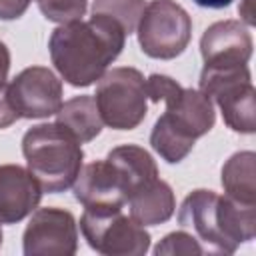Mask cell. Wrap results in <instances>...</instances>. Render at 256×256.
Listing matches in <instances>:
<instances>
[{
    "instance_id": "d4e9b609",
    "label": "cell",
    "mask_w": 256,
    "mask_h": 256,
    "mask_svg": "<svg viewBox=\"0 0 256 256\" xmlns=\"http://www.w3.org/2000/svg\"><path fill=\"white\" fill-rule=\"evenodd\" d=\"M250 4H252V0H242V6H240V14H242L244 22L252 26V24H254V10L250 8Z\"/></svg>"
},
{
    "instance_id": "30bf717a",
    "label": "cell",
    "mask_w": 256,
    "mask_h": 256,
    "mask_svg": "<svg viewBox=\"0 0 256 256\" xmlns=\"http://www.w3.org/2000/svg\"><path fill=\"white\" fill-rule=\"evenodd\" d=\"M8 94L20 118H48L62 106V82L46 66L24 68L8 82Z\"/></svg>"
},
{
    "instance_id": "7a4b0ae2",
    "label": "cell",
    "mask_w": 256,
    "mask_h": 256,
    "mask_svg": "<svg viewBox=\"0 0 256 256\" xmlns=\"http://www.w3.org/2000/svg\"><path fill=\"white\" fill-rule=\"evenodd\" d=\"M178 222L192 230L204 252L232 254L256 234V204H242L212 190H192L178 210Z\"/></svg>"
},
{
    "instance_id": "e0dca14e",
    "label": "cell",
    "mask_w": 256,
    "mask_h": 256,
    "mask_svg": "<svg viewBox=\"0 0 256 256\" xmlns=\"http://www.w3.org/2000/svg\"><path fill=\"white\" fill-rule=\"evenodd\" d=\"M222 186L226 196L242 204H256V154L242 150L232 154L222 166Z\"/></svg>"
},
{
    "instance_id": "6da1fadb",
    "label": "cell",
    "mask_w": 256,
    "mask_h": 256,
    "mask_svg": "<svg viewBox=\"0 0 256 256\" xmlns=\"http://www.w3.org/2000/svg\"><path fill=\"white\" fill-rule=\"evenodd\" d=\"M126 42L122 26L102 14L90 20L60 24L48 42L52 64L58 74L76 88L96 82L120 56Z\"/></svg>"
},
{
    "instance_id": "8fae6325",
    "label": "cell",
    "mask_w": 256,
    "mask_h": 256,
    "mask_svg": "<svg viewBox=\"0 0 256 256\" xmlns=\"http://www.w3.org/2000/svg\"><path fill=\"white\" fill-rule=\"evenodd\" d=\"M200 54L208 68L248 64L252 56V36L240 20L214 22L200 38Z\"/></svg>"
},
{
    "instance_id": "5b68a950",
    "label": "cell",
    "mask_w": 256,
    "mask_h": 256,
    "mask_svg": "<svg viewBox=\"0 0 256 256\" xmlns=\"http://www.w3.org/2000/svg\"><path fill=\"white\" fill-rule=\"evenodd\" d=\"M146 94L152 102H164L166 112L160 120L188 140H196L212 130L216 114L212 100L200 90L184 88L164 74H150L146 78Z\"/></svg>"
},
{
    "instance_id": "5bb4252c",
    "label": "cell",
    "mask_w": 256,
    "mask_h": 256,
    "mask_svg": "<svg viewBox=\"0 0 256 256\" xmlns=\"http://www.w3.org/2000/svg\"><path fill=\"white\" fill-rule=\"evenodd\" d=\"M126 202L130 206V216L140 226L162 224L174 214V208H176V200L170 184L160 178L132 192Z\"/></svg>"
},
{
    "instance_id": "ac0fdd59",
    "label": "cell",
    "mask_w": 256,
    "mask_h": 256,
    "mask_svg": "<svg viewBox=\"0 0 256 256\" xmlns=\"http://www.w3.org/2000/svg\"><path fill=\"white\" fill-rule=\"evenodd\" d=\"M144 8H146L144 0H94L92 14H102L116 20L128 36L136 30Z\"/></svg>"
},
{
    "instance_id": "7c38bea8",
    "label": "cell",
    "mask_w": 256,
    "mask_h": 256,
    "mask_svg": "<svg viewBox=\"0 0 256 256\" xmlns=\"http://www.w3.org/2000/svg\"><path fill=\"white\" fill-rule=\"evenodd\" d=\"M74 198L84 208H122L126 190L120 174L108 160H96L80 168L74 180Z\"/></svg>"
},
{
    "instance_id": "9c48e42d",
    "label": "cell",
    "mask_w": 256,
    "mask_h": 256,
    "mask_svg": "<svg viewBox=\"0 0 256 256\" xmlns=\"http://www.w3.org/2000/svg\"><path fill=\"white\" fill-rule=\"evenodd\" d=\"M26 256H72L78 250V224L64 208H38L22 236Z\"/></svg>"
},
{
    "instance_id": "484cf974",
    "label": "cell",
    "mask_w": 256,
    "mask_h": 256,
    "mask_svg": "<svg viewBox=\"0 0 256 256\" xmlns=\"http://www.w3.org/2000/svg\"><path fill=\"white\" fill-rule=\"evenodd\" d=\"M0 246H2V228H0Z\"/></svg>"
},
{
    "instance_id": "2e32d148",
    "label": "cell",
    "mask_w": 256,
    "mask_h": 256,
    "mask_svg": "<svg viewBox=\"0 0 256 256\" xmlns=\"http://www.w3.org/2000/svg\"><path fill=\"white\" fill-rule=\"evenodd\" d=\"M56 122L64 126L80 144L94 140L102 132V118L94 96H74L60 106L56 112Z\"/></svg>"
},
{
    "instance_id": "603a6c76",
    "label": "cell",
    "mask_w": 256,
    "mask_h": 256,
    "mask_svg": "<svg viewBox=\"0 0 256 256\" xmlns=\"http://www.w3.org/2000/svg\"><path fill=\"white\" fill-rule=\"evenodd\" d=\"M8 70H10V50L6 48L4 42H0V84L6 82Z\"/></svg>"
},
{
    "instance_id": "8992f818",
    "label": "cell",
    "mask_w": 256,
    "mask_h": 256,
    "mask_svg": "<svg viewBox=\"0 0 256 256\" xmlns=\"http://www.w3.org/2000/svg\"><path fill=\"white\" fill-rule=\"evenodd\" d=\"M200 92L220 106L222 118L228 128L240 134L256 130V108L250 70L246 64L230 68H208L200 74Z\"/></svg>"
},
{
    "instance_id": "d6986e66",
    "label": "cell",
    "mask_w": 256,
    "mask_h": 256,
    "mask_svg": "<svg viewBox=\"0 0 256 256\" xmlns=\"http://www.w3.org/2000/svg\"><path fill=\"white\" fill-rule=\"evenodd\" d=\"M46 20L56 24H68L80 20L86 12V0H36Z\"/></svg>"
},
{
    "instance_id": "9a60e30c",
    "label": "cell",
    "mask_w": 256,
    "mask_h": 256,
    "mask_svg": "<svg viewBox=\"0 0 256 256\" xmlns=\"http://www.w3.org/2000/svg\"><path fill=\"white\" fill-rule=\"evenodd\" d=\"M106 160L120 174V180L126 190V200L132 192H136L138 188H142L158 178V166H156L154 158L140 146H134V144L118 146L108 152Z\"/></svg>"
},
{
    "instance_id": "3957f363",
    "label": "cell",
    "mask_w": 256,
    "mask_h": 256,
    "mask_svg": "<svg viewBox=\"0 0 256 256\" xmlns=\"http://www.w3.org/2000/svg\"><path fill=\"white\" fill-rule=\"evenodd\" d=\"M22 154L28 170L48 194L68 190L84 160V152L76 136L58 122L38 124L26 130L22 138Z\"/></svg>"
},
{
    "instance_id": "ffe728a7",
    "label": "cell",
    "mask_w": 256,
    "mask_h": 256,
    "mask_svg": "<svg viewBox=\"0 0 256 256\" xmlns=\"http://www.w3.org/2000/svg\"><path fill=\"white\" fill-rule=\"evenodd\" d=\"M154 254L156 256H162V254H204V248L202 244L190 234V232H184V230H178V232H170L166 234L158 246L154 248Z\"/></svg>"
},
{
    "instance_id": "277c9868",
    "label": "cell",
    "mask_w": 256,
    "mask_h": 256,
    "mask_svg": "<svg viewBox=\"0 0 256 256\" xmlns=\"http://www.w3.org/2000/svg\"><path fill=\"white\" fill-rule=\"evenodd\" d=\"M100 118L114 130H134L148 112L146 78L132 66L106 70L94 94Z\"/></svg>"
},
{
    "instance_id": "44dd1931",
    "label": "cell",
    "mask_w": 256,
    "mask_h": 256,
    "mask_svg": "<svg viewBox=\"0 0 256 256\" xmlns=\"http://www.w3.org/2000/svg\"><path fill=\"white\" fill-rule=\"evenodd\" d=\"M20 116H18L16 108L12 106V100H10V94H8V82H2L0 84V130L8 128Z\"/></svg>"
},
{
    "instance_id": "7402d4cb",
    "label": "cell",
    "mask_w": 256,
    "mask_h": 256,
    "mask_svg": "<svg viewBox=\"0 0 256 256\" xmlns=\"http://www.w3.org/2000/svg\"><path fill=\"white\" fill-rule=\"evenodd\" d=\"M32 0H0V20H16L20 18Z\"/></svg>"
},
{
    "instance_id": "cb8c5ba5",
    "label": "cell",
    "mask_w": 256,
    "mask_h": 256,
    "mask_svg": "<svg viewBox=\"0 0 256 256\" xmlns=\"http://www.w3.org/2000/svg\"><path fill=\"white\" fill-rule=\"evenodd\" d=\"M196 6H202V8H212V10H220V8H226L232 4V0H192Z\"/></svg>"
},
{
    "instance_id": "ba28073f",
    "label": "cell",
    "mask_w": 256,
    "mask_h": 256,
    "mask_svg": "<svg viewBox=\"0 0 256 256\" xmlns=\"http://www.w3.org/2000/svg\"><path fill=\"white\" fill-rule=\"evenodd\" d=\"M80 230L88 246L104 256H140L150 248V234L122 208H84Z\"/></svg>"
},
{
    "instance_id": "4fadbf2b",
    "label": "cell",
    "mask_w": 256,
    "mask_h": 256,
    "mask_svg": "<svg viewBox=\"0 0 256 256\" xmlns=\"http://www.w3.org/2000/svg\"><path fill=\"white\" fill-rule=\"evenodd\" d=\"M42 188L28 168L18 164L0 166V224H16L40 204Z\"/></svg>"
},
{
    "instance_id": "52a82bcc",
    "label": "cell",
    "mask_w": 256,
    "mask_h": 256,
    "mask_svg": "<svg viewBox=\"0 0 256 256\" xmlns=\"http://www.w3.org/2000/svg\"><path fill=\"white\" fill-rule=\"evenodd\" d=\"M136 32L146 56L172 60L180 56L190 42L192 18L174 0H152L140 16Z\"/></svg>"
}]
</instances>
